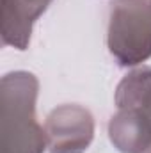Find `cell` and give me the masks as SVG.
Here are the masks:
<instances>
[{
    "label": "cell",
    "mask_w": 151,
    "mask_h": 153,
    "mask_svg": "<svg viewBox=\"0 0 151 153\" xmlns=\"http://www.w3.org/2000/svg\"><path fill=\"white\" fill-rule=\"evenodd\" d=\"M109 137L121 153L151 152V123L139 109H119L109 121Z\"/></svg>",
    "instance_id": "5"
},
{
    "label": "cell",
    "mask_w": 151,
    "mask_h": 153,
    "mask_svg": "<svg viewBox=\"0 0 151 153\" xmlns=\"http://www.w3.org/2000/svg\"><path fill=\"white\" fill-rule=\"evenodd\" d=\"M109 50L119 66L151 57V0H115L109 20Z\"/></svg>",
    "instance_id": "2"
},
{
    "label": "cell",
    "mask_w": 151,
    "mask_h": 153,
    "mask_svg": "<svg viewBox=\"0 0 151 153\" xmlns=\"http://www.w3.org/2000/svg\"><path fill=\"white\" fill-rule=\"evenodd\" d=\"M52 0H0L4 45L25 50L30 43L32 27Z\"/></svg>",
    "instance_id": "4"
},
{
    "label": "cell",
    "mask_w": 151,
    "mask_h": 153,
    "mask_svg": "<svg viewBox=\"0 0 151 153\" xmlns=\"http://www.w3.org/2000/svg\"><path fill=\"white\" fill-rule=\"evenodd\" d=\"M44 135L50 153H84L94 137V117L82 105H61L46 117Z\"/></svg>",
    "instance_id": "3"
},
{
    "label": "cell",
    "mask_w": 151,
    "mask_h": 153,
    "mask_svg": "<svg viewBox=\"0 0 151 153\" xmlns=\"http://www.w3.org/2000/svg\"><path fill=\"white\" fill-rule=\"evenodd\" d=\"M148 153H151V152H148Z\"/></svg>",
    "instance_id": "8"
},
{
    "label": "cell",
    "mask_w": 151,
    "mask_h": 153,
    "mask_svg": "<svg viewBox=\"0 0 151 153\" xmlns=\"http://www.w3.org/2000/svg\"><path fill=\"white\" fill-rule=\"evenodd\" d=\"M38 78L13 71L0 82V153H43L46 135L36 121Z\"/></svg>",
    "instance_id": "1"
},
{
    "label": "cell",
    "mask_w": 151,
    "mask_h": 153,
    "mask_svg": "<svg viewBox=\"0 0 151 153\" xmlns=\"http://www.w3.org/2000/svg\"><path fill=\"white\" fill-rule=\"evenodd\" d=\"M135 109H139L142 114H144L146 117H148V119H150V123H151V85H150V89L144 93L142 100L139 102V105H137Z\"/></svg>",
    "instance_id": "7"
},
{
    "label": "cell",
    "mask_w": 151,
    "mask_h": 153,
    "mask_svg": "<svg viewBox=\"0 0 151 153\" xmlns=\"http://www.w3.org/2000/svg\"><path fill=\"white\" fill-rule=\"evenodd\" d=\"M151 85V68L142 66L124 76L115 89L117 109H135Z\"/></svg>",
    "instance_id": "6"
}]
</instances>
